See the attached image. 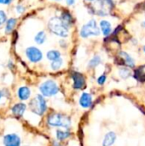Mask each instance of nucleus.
Segmentation results:
<instances>
[{"mask_svg":"<svg viewBox=\"0 0 145 146\" xmlns=\"http://www.w3.org/2000/svg\"><path fill=\"white\" fill-rule=\"evenodd\" d=\"M68 27H69L62 20L61 17L54 16V17H51L48 21L49 30L53 34L61 38H66L68 36V33H69Z\"/></svg>","mask_w":145,"mask_h":146,"instance_id":"1","label":"nucleus"},{"mask_svg":"<svg viewBox=\"0 0 145 146\" xmlns=\"http://www.w3.org/2000/svg\"><path fill=\"white\" fill-rule=\"evenodd\" d=\"M47 123L52 127H61L63 129H68L72 125L70 117L59 113L49 115L47 117Z\"/></svg>","mask_w":145,"mask_h":146,"instance_id":"2","label":"nucleus"},{"mask_svg":"<svg viewBox=\"0 0 145 146\" xmlns=\"http://www.w3.org/2000/svg\"><path fill=\"white\" fill-rule=\"evenodd\" d=\"M29 108L32 112L38 115H43L47 110V103L44 97L41 94L34 97L29 104Z\"/></svg>","mask_w":145,"mask_h":146,"instance_id":"3","label":"nucleus"},{"mask_svg":"<svg viewBox=\"0 0 145 146\" xmlns=\"http://www.w3.org/2000/svg\"><path fill=\"white\" fill-rule=\"evenodd\" d=\"M39 91L42 96L50 98L56 95L59 92V86L55 80H47L40 85Z\"/></svg>","mask_w":145,"mask_h":146,"instance_id":"4","label":"nucleus"},{"mask_svg":"<svg viewBox=\"0 0 145 146\" xmlns=\"http://www.w3.org/2000/svg\"><path fill=\"white\" fill-rule=\"evenodd\" d=\"M100 34V28L97 27V23L95 20H91L85 25L82 26L80 29V36L86 38L91 36H98Z\"/></svg>","mask_w":145,"mask_h":146,"instance_id":"5","label":"nucleus"},{"mask_svg":"<svg viewBox=\"0 0 145 146\" xmlns=\"http://www.w3.org/2000/svg\"><path fill=\"white\" fill-rule=\"evenodd\" d=\"M25 55L27 60L32 63H38L43 59V53L36 46H28L25 50Z\"/></svg>","mask_w":145,"mask_h":146,"instance_id":"6","label":"nucleus"},{"mask_svg":"<svg viewBox=\"0 0 145 146\" xmlns=\"http://www.w3.org/2000/svg\"><path fill=\"white\" fill-rule=\"evenodd\" d=\"M21 138L15 133H9L3 137L4 146H21Z\"/></svg>","mask_w":145,"mask_h":146,"instance_id":"7","label":"nucleus"},{"mask_svg":"<svg viewBox=\"0 0 145 146\" xmlns=\"http://www.w3.org/2000/svg\"><path fill=\"white\" fill-rule=\"evenodd\" d=\"M72 79L73 80V88L76 90H80L82 89L85 85V76L79 73V72H74L72 74Z\"/></svg>","mask_w":145,"mask_h":146,"instance_id":"8","label":"nucleus"},{"mask_svg":"<svg viewBox=\"0 0 145 146\" xmlns=\"http://www.w3.org/2000/svg\"><path fill=\"white\" fill-rule=\"evenodd\" d=\"M79 105L84 108V109H88L92 105L93 103V98L92 96L90 93L87 92H83L80 97H79Z\"/></svg>","mask_w":145,"mask_h":146,"instance_id":"9","label":"nucleus"},{"mask_svg":"<svg viewBox=\"0 0 145 146\" xmlns=\"http://www.w3.org/2000/svg\"><path fill=\"white\" fill-rule=\"evenodd\" d=\"M17 22H18V20L15 17L8 18L6 23L4 24V33L6 34H12L15 31Z\"/></svg>","mask_w":145,"mask_h":146,"instance_id":"10","label":"nucleus"},{"mask_svg":"<svg viewBox=\"0 0 145 146\" xmlns=\"http://www.w3.org/2000/svg\"><path fill=\"white\" fill-rule=\"evenodd\" d=\"M26 105L23 103H18V104H15L12 109H11V111L13 113V115L16 117H21L25 111H26Z\"/></svg>","mask_w":145,"mask_h":146,"instance_id":"11","label":"nucleus"},{"mask_svg":"<svg viewBox=\"0 0 145 146\" xmlns=\"http://www.w3.org/2000/svg\"><path fill=\"white\" fill-rule=\"evenodd\" d=\"M116 139H117V135L115 132L107 133L103 140V146H112L115 143Z\"/></svg>","mask_w":145,"mask_h":146,"instance_id":"12","label":"nucleus"},{"mask_svg":"<svg viewBox=\"0 0 145 146\" xmlns=\"http://www.w3.org/2000/svg\"><path fill=\"white\" fill-rule=\"evenodd\" d=\"M17 96L21 101L28 100L31 96V90L27 86H21L17 91Z\"/></svg>","mask_w":145,"mask_h":146,"instance_id":"13","label":"nucleus"},{"mask_svg":"<svg viewBox=\"0 0 145 146\" xmlns=\"http://www.w3.org/2000/svg\"><path fill=\"white\" fill-rule=\"evenodd\" d=\"M120 56L121 57L124 65L127 66L128 68H134L135 67V61L128 53H126L125 51H121V52H120Z\"/></svg>","mask_w":145,"mask_h":146,"instance_id":"14","label":"nucleus"},{"mask_svg":"<svg viewBox=\"0 0 145 146\" xmlns=\"http://www.w3.org/2000/svg\"><path fill=\"white\" fill-rule=\"evenodd\" d=\"M100 30L102 31L103 34L105 36H108L111 33L112 31V25L109 21L106 20H103L100 22Z\"/></svg>","mask_w":145,"mask_h":146,"instance_id":"15","label":"nucleus"},{"mask_svg":"<svg viewBox=\"0 0 145 146\" xmlns=\"http://www.w3.org/2000/svg\"><path fill=\"white\" fill-rule=\"evenodd\" d=\"M70 135H71V133L69 131H68V129H58L56 132V139L58 141H64L68 138H69Z\"/></svg>","mask_w":145,"mask_h":146,"instance_id":"16","label":"nucleus"},{"mask_svg":"<svg viewBox=\"0 0 145 146\" xmlns=\"http://www.w3.org/2000/svg\"><path fill=\"white\" fill-rule=\"evenodd\" d=\"M134 78L139 81H145V65L138 67L134 72Z\"/></svg>","mask_w":145,"mask_h":146,"instance_id":"17","label":"nucleus"},{"mask_svg":"<svg viewBox=\"0 0 145 146\" xmlns=\"http://www.w3.org/2000/svg\"><path fill=\"white\" fill-rule=\"evenodd\" d=\"M46 37L47 36L44 31H39L34 36V41L38 44H43L46 41Z\"/></svg>","mask_w":145,"mask_h":146,"instance_id":"18","label":"nucleus"},{"mask_svg":"<svg viewBox=\"0 0 145 146\" xmlns=\"http://www.w3.org/2000/svg\"><path fill=\"white\" fill-rule=\"evenodd\" d=\"M46 57L50 62H53L56 59L61 58V52L57 50H50L46 53Z\"/></svg>","mask_w":145,"mask_h":146,"instance_id":"19","label":"nucleus"},{"mask_svg":"<svg viewBox=\"0 0 145 146\" xmlns=\"http://www.w3.org/2000/svg\"><path fill=\"white\" fill-rule=\"evenodd\" d=\"M62 64H63V60H62V58H59V59H56V60L51 62V63H50V68H51L52 70L56 71V70H59V69L62 68Z\"/></svg>","mask_w":145,"mask_h":146,"instance_id":"20","label":"nucleus"},{"mask_svg":"<svg viewBox=\"0 0 145 146\" xmlns=\"http://www.w3.org/2000/svg\"><path fill=\"white\" fill-rule=\"evenodd\" d=\"M100 63H101V57H100L99 56H95L94 57H92V58L91 59V61L89 62L88 66H89V68H96L97 66H98Z\"/></svg>","mask_w":145,"mask_h":146,"instance_id":"21","label":"nucleus"},{"mask_svg":"<svg viewBox=\"0 0 145 146\" xmlns=\"http://www.w3.org/2000/svg\"><path fill=\"white\" fill-rule=\"evenodd\" d=\"M61 18L68 27L71 25V23L73 21V18H72L71 15L68 12H62V15H61Z\"/></svg>","mask_w":145,"mask_h":146,"instance_id":"22","label":"nucleus"},{"mask_svg":"<svg viewBox=\"0 0 145 146\" xmlns=\"http://www.w3.org/2000/svg\"><path fill=\"white\" fill-rule=\"evenodd\" d=\"M119 74L121 78L123 79H127L128 77H130L131 75V71L129 68H121L120 70H119Z\"/></svg>","mask_w":145,"mask_h":146,"instance_id":"23","label":"nucleus"},{"mask_svg":"<svg viewBox=\"0 0 145 146\" xmlns=\"http://www.w3.org/2000/svg\"><path fill=\"white\" fill-rule=\"evenodd\" d=\"M8 20V15L6 12L3 9H0V27L3 26Z\"/></svg>","mask_w":145,"mask_h":146,"instance_id":"24","label":"nucleus"},{"mask_svg":"<svg viewBox=\"0 0 145 146\" xmlns=\"http://www.w3.org/2000/svg\"><path fill=\"white\" fill-rule=\"evenodd\" d=\"M25 10H26V8H25V6H23L22 4H17V5H15V14L18 15H22V14L25 12Z\"/></svg>","mask_w":145,"mask_h":146,"instance_id":"25","label":"nucleus"},{"mask_svg":"<svg viewBox=\"0 0 145 146\" xmlns=\"http://www.w3.org/2000/svg\"><path fill=\"white\" fill-rule=\"evenodd\" d=\"M106 80H107V76L105 75V74H102V75H100L98 78H97V84L99 85V86H103V85H104L105 84V82H106Z\"/></svg>","mask_w":145,"mask_h":146,"instance_id":"26","label":"nucleus"},{"mask_svg":"<svg viewBox=\"0 0 145 146\" xmlns=\"http://www.w3.org/2000/svg\"><path fill=\"white\" fill-rule=\"evenodd\" d=\"M13 3V0H0L1 5H9Z\"/></svg>","mask_w":145,"mask_h":146,"instance_id":"27","label":"nucleus"},{"mask_svg":"<svg viewBox=\"0 0 145 146\" xmlns=\"http://www.w3.org/2000/svg\"><path fill=\"white\" fill-rule=\"evenodd\" d=\"M66 3H67V4H68V5L71 6V5L74 4V3H75V0H66Z\"/></svg>","mask_w":145,"mask_h":146,"instance_id":"28","label":"nucleus"},{"mask_svg":"<svg viewBox=\"0 0 145 146\" xmlns=\"http://www.w3.org/2000/svg\"><path fill=\"white\" fill-rule=\"evenodd\" d=\"M53 146H62L58 142H56V141H54L53 142Z\"/></svg>","mask_w":145,"mask_h":146,"instance_id":"29","label":"nucleus"},{"mask_svg":"<svg viewBox=\"0 0 145 146\" xmlns=\"http://www.w3.org/2000/svg\"><path fill=\"white\" fill-rule=\"evenodd\" d=\"M3 92H2V91H0V101H1V99H2V98L3 97Z\"/></svg>","mask_w":145,"mask_h":146,"instance_id":"30","label":"nucleus"},{"mask_svg":"<svg viewBox=\"0 0 145 146\" xmlns=\"http://www.w3.org/2000/svg\"><path fill=\"white\" fill-rule=\"evenodd\" d=\"M144 53H145V46L144 47Z\"/></svg>","mask_w":145,"mask_h":146,"instance_id":"31","label":"nucleus"},{"mask_svg":"<svg viewBox=\"0 0 145 146\" xmlns=\"http://www.w3.org/2000/svg\"><path fill=\"white\" fill-rule=\"evenodd\" d=\"M87 1H93V0H87Z\"/></svg>","mask_w":145,"mask_h":146,"instance_id":"32","label":"nucleus"},{"mask_svg":"<svg viewBox=\"0 0 145 146\" xmlns=\"http://www.w3.org/2000/svg\"><path fill=\"white\" fill-rule=\"evenodd\" d=\"M55 1H60V0H55Z\"/></svg>","mask_w":145,"mask_h":146,"instance_id":"33","label":"nucleus"},{"mask_svg":"<svg viewBox=\"0 0 145 146\" xmlns=\"http://www.w3.org/2000/svg\"><path fill=\"white\" fill-rule=\"evenodd\" d=\"M144 25H145V22H144Z\"/></svg>","mask_w":145,"mask_h":146,"instance_id":"34","label":"nucleus"}]
</instances>
